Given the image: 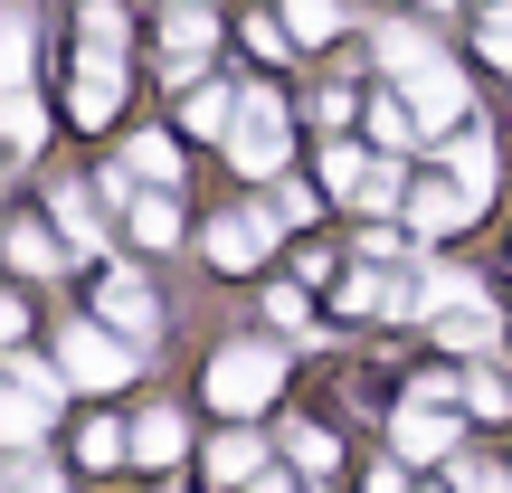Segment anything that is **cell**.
<instances>
[{"mask_svg": "<svg viewBox=\"0 0 512 493\" xmlns=\"http://www.w3.org/2000/svg\"><path fill=\"white\" fill-rule=\"evenodd\" d=\"M275 380H285V361H275L266 342H228L219 361H209V399H219L228 418H256V408L275 399Z\"/></svg>", "mask_w": 512, "mask_h": 493, "instance_id": "1", "label": "cell"}, {"mask_svg": "<svg viewBox=\"0 0 512 493\" xmlns=\"http://www.w3.org/2000/svg\"><path fill=\"white\" fill-rule=\"evenodd\" d=\"M133 332H105V323H67L57 332V361H67V380H86V389H114V380H133Z\"/></svg>", "mask_w": 512, "mask_h": 493, "instance_id": "2", "label": "cell"}, {"mask_svg": "<svg viewBox=\"0 0 512 493\" xmlns=\"http://www.w3.org/2000/svg\"><path fill=\"white\" fill-rule=\"evenodd\" d=\"M228 162L238 171H285V105H275L266 86H247L238 124H228Z\"/></svg>", "mask_w": 512, "mask_h": 493, "instance_id": "3", "label": "cell"}, {"mask_svg": "<svg viewBox=\"0 0 512 493\" xmlns=\"http://www.w3.org/2000/svg\"><path fill=\"white\" fill-rule=\"evenodd\" d=\"M275 219H285V209H238V219H219L209 228V266H256V256L275 247Z\"/></svg>", "mask_w": 512, "mask_h": 493, "instance_id": "4", "label": "cell"}, {"mask_svg": "<svg viewBox=\"0 0 512 493\" xmlns=\"http://www.w3.org/2000/svg\"><path fill=\"white\" fill-rule=\"evenodd\" d=\"M105 181H114V190H171V181H181V162H171V143H162V133H133V143H124V162H114Z\"/></svg>", "mask_w": 512, "mask_h": 493, "instance_id": "5", "label": "cell"}, {"mask_svg": "<svg viewBox=\"0 0 512 493\" xmlns=\"http://www.w3.org/2000/svg\"><path fill=\"white\" fill-rule=\"evenodd\" d=\"M114 95H124V67H114L105 48H86V67H76V124H114Z\"/></svg>", "mask_w": 512, "mask_h": 493, "instance_id": "6", "label": "cell"}, {"mask_svg": "<svg viewBox=\"0 0 512 493\" xmlns=\"http://www.w3.org/2000/svg\"><path fill=\"white\" fill-rule=\"evenodd\" d=\"M475 209H484V190H475V181H465V190H456V181H427L408 219H418V238H446V228H465Z\"/></svg>", "mask_w": 512, "mask_h": 493, "instance_id": "7", "label": "cell"}, {"mask_svg": "<svg viewBox=\"0 0 512 493\" xmlns=\"http://www.w3.org/2000/svg\"><path fill=\"white\" fill-rule=\"evenodd\" d=\"M48 408H57V380L38 361H19V389H10V446H29L38 427H48Z\"/></svg>", "mask_w": 512, "mask_h": 493, "instance_id": "8", "label": "cell"}, {"mask_svg": "<svg viewBox=\"0 0 512 493\" xmlns=\"http://www.w3.org/2000/svg\"><path fill=\"white\" fill-rule=\"evenodd\" d=\"M105 323H114V332H133V342H152L162 304H152V285H143V275H114V285H105Z\"/></svg>", "mask_w": 512, "mask_h": 493, "instance_id": "9", "label": "cell"}, {"mask_svg": "<svg viewBox=\"0 0 512 493\" xmlns=\"http://www.w3.org/2000/svg\"><path fill=\"white\" fill-rule=\"evenodd\" d=\"M380 67L399 76V86H418V76H427V67H446V57L427 48V29H408V19H389V29H380Z\"/></svg>", "mask_w": 512, "mask_h": 493, "instance_id": "10", "label": "cell"}, {"mask_svg": "<svg viewBox=\"0 0 512 493\" xmlns=\"http://www.w3.org/2000/svg\"><path fill=\"white\" fill-rule=\"evenodd\" d=\"M399 456H456V418H437V408H399Z\"/></svg>", "mask_w": 512, "mask_h": 493, "instance_id": "11", "label": "cell"}, {"mask_svg": "<svg viewBox=\"0 0 512 493\" xmlns=\"http://www.w3.org/2000/svg\"><path fill=\"white\" fill-rule=\"evenodd\" d=\"M408 105H418V124H456V114H465V76L456 67H427L418 86H408Z\"/></svg>", "mask_w": 512, "mask_h": 493, "instance_id": "12", "label": "cell"}, {"mask_svg": "<svg viewBox=\"0 0 512 493\" xmlns=\"http://www.w3.org/2000/svg\"><path fill=\"white\" fill-rule=\"evenodd\" d=\"M238 105H247V86H200V95H190V114H181V124H190V133H209V143H228Z\"/></svg>", "mask_w": 512, "mask_h": 493, "instance_id": "13", "label": "cell"}, {"mask_svg": "<svg viewBox=\"0 0 512 493\" xmlns=\"http://www.w3.org/2000/svg\"><path fill=\"white\" fill-rule=\"evenodd\" d=\"M181 238V209H171V190H133V247H171Z\"/></svg>", "mask_w": 512, "mask_h": 493, "instance_id": "14", "label": "cell"}, {"mask_svg": "<svg viewBox=\"0 0 512 493\" xmlns=\"http://www.w3.org/2000/svg\"><path fill=\"white\" fill-rule=\"evenodd\" d=\"M209 475H219V484H256V475H266V446H256V437H219V446H209Z\"/></svg>", "mask_w": 512, "mask_h": 493, "instance_id": "15", "label": "cell"}, {"mask_svg": "<svg viewBox=\"0 0 512 493\" xmlns=\"http://www.w3.org/2000/svg\"><path fill=\"white\" fill-rule=\"evenodd\" d=\"M437 342H446V351H484V342H494V313H484V294L446 313V323H437Z\"/></svg>", "mask_w": 512, "mask_h": 493, "instance_id": "16", "label": "cell"}, {"mask_svg": "<svg viewBox=\"0 0 512 493\" xmlns=\"http://www.w3.org/2000/svg\"><path fill=\"white\" fill-rule=\"evenodd\" d=\"M133 456H143V465H171V456H181V418H171V408H152V418L133 427Z\"/></svg>", "mask_w": 512, "mask_h": 493, "instance_id": "17", "label": "cell"}, {"mask_svg": "<svg viewBox=\"0 0 512 493\" xmlns=\"http://www.w3.org/2000/svg\"><path fill=\"white\" fill-rule=\"evenodd\" d=\"M285 29L304 38V48H323V38H342V10H332V0H294V10H285Z\"/></svg>", "mask_w": 512, "mask_h": 493, "instance_id": "18", "label": "cell"}, {"mask_svg": "<svg viewBox=\"0 0 512 493\" xmlns=\"http://www.w3.org/2000/svg\"><path fill=\"white\" fill-rule=\"evenodd\" d=\"M370 133H380V143H418V105L380 95V105H370Z\"/></svg>", "mask_w": 512, "mask_h": 493, "instance_id": "19", "label": "cell"}, {"mask_svg": "<svg viewBox=\"0 0 512 493\" xmlns=\"http://www.w3.org/2000/svg\"><path fill=\"white\" fill-rule=\"evenodd\" d=\"M465 408H475V418H512V389H503V370H475V380H465Z\"/></svg>", "mask_w": 512, "mask_h": 493, "instance_id": "20", "label": "cell"}, {"mask_svg": "<svg viewBox=\"0 0 512 493\" xmlns=\"http://www.w3.org/2000/svg\"><path fill=\"white\" fill-rule=\"evenodd\" d=\"M86 48L124 57V10H114V0H95V10H86Z\"/></svg>", "mask_w": 512, "mask_h": 493, "instance_id": "21", "label": "cell"}, {"mask_svg": "<svg viewBox=\"0 0 512 493\" xmlns=\"http://www.w3.org/2000/svg\"><path fill=\"white\" fill-rule=\"evenodd\" d=\"M370 162H380V152H361V143H342V152H332L323 171H332V190H342V200H351V190L370 181Z\"/></svg>", "mask_w": 512, "mask_h": 493, "instance_id": "22", "label": "cell"}, {"mask_svg": "<svg viewBox=\"0 0 512 493\" xmlns=\"http://www.w3.org/2000/svg\"><path fill=\"white\" fill-rule=\"evenodd\" d=\"M285 456L304 465V475H332V437H323V427H294V437H285Z\"/></svg>", "mask_w": 512, "mask_h": 493, "instance_id": "23", "label": "cell"}, {"mask_svg": "<svg viewBox=\"0 0 512 493\" xmlns=\"http://www.w3.org/2000/svg\"><path fill=\"white\" fill-rule=\"evenodd\" d=\"M10 256H19V266L38 275V266H57V238H48V228L29 219V228H10Z\"/></svg>", "mask_w": 512, "mask_h": 493, "instance_id": "24", "label": "cell"}, {"mask_svg": "<svg viewBox=\"0 0 512 493\" xmlns=\"http://www.w3.org/2000/svg\"><path fill=\"white\" fill-rule=\"evenodd\" d=\"M57 228H67V238H76V256H86V247H95V209H86V200H76V190H57Z\"/></svg>", "mask_w": 512, "mask_h": 493, "instance_id": "25", "label": "cell"}, {"mask_svg": "<svg viewBox=\"0 0 512 493\" xmlns=\"http://www.w3.org/2000/svg\"><path fill=\"white\" fill-rule=\"evenodd\" d=\"M446 484H456V493H512L503 465H465V456H456V475H446Z\"/></svg>", "mask_w": 512, "mask_h": 493, "instance_id": "26", "label": "cell"}, {"mask_svg": "<svg viewBox=\"0 0 512 493\" xmlns=\"http://www.w3.org/2000/svg\"><path fill=\"white\" fill-rule=\"evenodd\" d=\"M484 57H503V67H512V0L484 10Z\"/></svg>", "mask_w": 512, "mask_h": 493, "instance_id": "27", "label": "cell"}, {"mask_svg": "<svg viewBox=\"0 0 512 493\" xmlns=\"http://www.w3.org/2000/svg\"><path fill=\"white\" fill-rule=\"evenodd\" d=\"M266 313H275L285 332H304V342H313V313H304V294H294V285H275V304H266Z\"/></svg>", "mask_w": 512, "mask_h": 493, "instance_id": "28", "label": "cell"}, {"mask_svg": "<svg viewBox=\"0 0 512 493\" xmlns=\"http://www.w3.org/2000/svg\"><path fill=\"white\" fill-rule=\"evenodd\" d=\"M10 143H19V152L38 143V105H29V86H10Z\"/></svg>", "mask_w": 512, "mask_h": 493, "instance_id": "29", "label": "cell"}, {"mask_svg": "<svg viewBox=\"0 0 512 493\" xmlns=\"http://www.w3.org/2000/svg\"><path fill=\"white\" fill-rule=\"evenodd\" d=\"M124 446H133L124 427H86V465H114V456H124Z\"/></svg>", "mask_w": 512, "mask_h": 493, "instance_id": "30", "label": "cell"}, {"mask_svg": "<svg viewBox=\"0 0 512 493\" xmlns=\"http://www.w3.org/2000/svg\"><path fill=\"white\" fill-rule=\"evenodd\" d=\"M10 493H48V465H38V456H19V465H10Z\"/></svg>", "mask_w": 512, "mask_h": 493, "instance_id": "31", "label": "cell"}, {"mask_svg": "<svg viewBox=\"0 0 512 493\" xmlns=\"http://www.w3.org/2000/svg\"><path fill=\"white\" fill-rule=\"evenodd\" d=\"M361 493H408V484H399V475H389V465H380V475H370V484H361Z\"/></svg>", "mask_w": 512, "mask_h": 493, "instance_id": "32", "label": "cell"}, {"mask_svg": "<svg viewBox=\"0 0 512 493\" xmlns=\"http://www.w3.org/2000/svg\"><path fill=\"white\" fill-rule=\"evenodd\" d=\"M247 493H294V484H275V475H256V484H247Z\"/></svg>", "mask_w": 512, "mask_h": 493, "instance_id": "33", "label": "cell"}]
</instances>
